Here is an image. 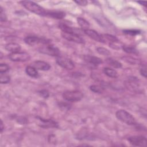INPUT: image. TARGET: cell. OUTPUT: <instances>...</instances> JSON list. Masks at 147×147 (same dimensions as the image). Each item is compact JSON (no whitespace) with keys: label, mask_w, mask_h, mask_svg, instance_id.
I'll list each match as a JSON object with an SVG mask.
<instances>
[{"label":"cell","mask_w":147,"mask_h":147,"mask_svg":"<svg viewBox=\"0 0 147 147\" xmlns=\"http://www.w3.org/2000/svg\"><path fill=\"white\" fill-rule=\"evenodd\" d=\"M106 62L109 65L115 68H121L122 67V64L119 61L112 58H107L106 60Z\"/></svg>","instance_id":"ac0fdd59"},{"label":"cell","mask_w":147,"mask_h":147,"mask_svg":"<svg viewBox=\"0 0 147 147\" xmlns=\"http://www.w3.org/2000/svg\"><path fill=\"white\" fill-rule=\"evenodd\" d=\"M37 118L39 121L38 125L42 128L47 129L58 127V123L51 119H44L39 117H37Z\"/></svg>","instance_id":"30bf717a"},{"label":"cell","mask_w":147,"mask_h":147,"mask_svg":"<svg viewBox=\"0 0 147 147\" xmlns=\"http://www.w3.org/2000/svg\"><path fill=\"white\" fill-rule=\"evenodd\" d=\"M48 141L49 142H55V136L53 134L49 135L48 137Z\"/></svg>","instance_id":"d6a6232c"},{"label":"cell","mask_w":147,"mask_h":147,"mask_svg":"<svg viewBox=\"0 0 147 147\" xmlns=\"http://www.w3.org/2000/svg\"><path fill=\"white\" fill-rule=\"evenodd\" d=\"M20 3L25 9L30 12L39 16L45 17L47 10H45L37 3L30 1H21Z\"/></svg>","instance_id":"6da1fadb"},{"label":"cell","mask_w":147,"mask_h":147,"mask_svg":"<svg viewBox=\"0 0 147 147\" xmlns=\"http://www.w3.org/2000/svg\"><path fill=\"white\" fill-rule=\"evenodd\" d=\"M62 96L63 98L68 102H75L82 100L83 97V94L79 91L71 90L64 92Z\"/></svg>","instance_id":"3957f363"},{"label":"cell","mask_w":147,"mask_h":147,"mask_svg":"<svg viewBox=\"0 0 147 147\" xmlns=\"http://www.w3.org/2000/svg\"><path fill=\"white\" fill-rule=\"evenodd\" d=\"M122 59L126 63L130 64L131 65H137L140 64L141 61L135 57H131V56H125L122 57Z\"/></svg>","instance_id":"ffe728a7"},{"label":"cell","mask_w":147,"mask_h":147,"mask_svg":"<svg viewBox=\"0 0 147 147\" xmlns=\"http://www.w3.org/2000/svg\"><path fill=\"white\" fill-rule=\"evenodd\" d=\"M62 37L65 40L75 42L78 44L84 43V39L76 32H61Z\"/></svg>","instance_id":"52a82bcc"},{"label":"cell","mask_w":147,"mask_h":147,"mask_svg":"<svg viewBox=\"0 0 147 147\" xmlns=\"http://www.w3.org/2000/svg\"><path fill=\"white\" fill-rule=\"evenodd\" d=\"M10 80V77L5 74H1L0 75V82L1 84H6L9 83Z\"/></svg>","instance_id":"603a6c76"},{"label":"cell","mask_w":147,"mask_h":147,"mask_svg":"<svg viewBox=\"0 0 147 147\" xmlns=\"http://www.w3.org/2000/svg\"><path fill=\"white\" fill-rule=\"evenodd\" d=\"M10 69L9 66L6 64L1 63L0 64V74H5Z\"/></svg>","instance_id":"83f0119b"},{"label":"cell","mask_w":147,"mask_h":147,"mask_svg":"<svg viewBox=\"0 0 147 147\" xmlns=\"http://www.w3.org/2000/svg\"><path fill=\"white\" fill-rule=\"evenodd\" d=\"M90 89L91 91H92L95 93H98V94H101L104 91L103 87H102V86H100L99 85H95V84L90 86Z\"/></svg>","instance_id":"7402d4cb"},{"label":"cell","mask_w":147,"mask_h":147,"mask_svg":"<svg viewBox=\"0 0 147 147\" xmlns=\"http://www.w3.org/2000/svg\"><path fill=\"white\" fill-rule=\"evenodd\" d=\"M38 50L40 52L51 56L58 57L60 54L59 49L51 43L42 45V46Z\"/></svg>","instance_id":"277c9868"},{"label":"cell","mask_w":147,"mask_h":147,"mask_svg":"<svg viewBox=\"0 0 147 147\" xmlns=\"http://www.w3.org/2000/svg\"><path fill=\"white\" fill-rule=\"evenodd\" d=\"M84 60L94 66H96L100 64H102L103 63L102 60L96 56H90V55H84L83 57Z\"/></svg>","instance_id":"7c38bea8"},{"label":"cell","mask_w":147,"mask_h":147,"mask_svg":"<svg viewBox=\"0 0 147 147\" xmlns=\"http://www.w3.org/2000/svg\"><path fill=\"white\" fill-rule=\"evenodd\" d=\"M129 143L135 146L145 147L146 146V138L144 136H134L127 138Z\"/></svg>","instance_id":"ba28073f"},{"label":"cell","mask_w":147,"mask_h":147,"mask_svg":"<svg viewBox=\"0 0 147 147\" xmlns=\"http://www.w3.org/2000/svg\"><path fill=\"white\" fill-rule=\"evenodd\" d=\"M75 2L77 3L80 6H86L87 5L88 2L86 0H78V1H75Z\"/></svg>","instance_id":"1f68e13d"},{"label":"cell","mask_w":147,"mask_h":147,"mask_svg":"<svg viewBox=\"0 0 147 147\" xmlns=\"http://www.w3.org/2000/svg\"><path fill=\"white\" fill-rule=\"evenodd\" d=\"M103 72L106 75H107V76H109L110 78H115L118 76L117 72L115 69H114L111 68L105 67V68H103Z\"/></svg>","instance_id":"e0dca14e"},{"label":"cell","mask_w":147,"mask_h":147,"mask_svg":"<svg viewBox=\"0 0 147 147\" xmlns=\"http://www.w3.org/2000/svg\"><path fill=\"white\" fill-rule=\"evenodd\" d=\"M96 51L99 54L103 56H109L111 54L110 52L107 49L103 47H98L96 48Z\"/></svg>","instance_id":"d4e9b609"},{"label":"cell","mask_w":147,"mask_h":147,"mask_svg":"<svg viewBox=\"0 0 147 147\" xmlns=\"http://www.w3.org/2000/svg\"><path fill=\"white\" fill-rule=\"evenodd\" d=\"M65 13L61 11H53V10H47L45 17H51L54 19L60 20L65 17Z\"/></svg>","instance_id":"5bb4252c"},{"label":"cell","mask_w":147,"mask_h":147,"mask_svg":"<svg viewBox=\"0 0 147 147\" xmlns=\"http://www.w3.org/2000/svg\"><path fill=\"white\" fill-rule=\"evenodd\" d=\"M123 32L125 34L127 35H130V36H135L140 33V31L139 30H136V29H126V30H123Z\"/></svg>","instance_id":"484cf974"},{"label":"cell","mask_w":147,"mask_h":147,"mask_svg":"<svg viewBox=\"0 0 147 147\" xmlns=\"http://www.w3.org/2000/svg\"><path fill=\"white\" fill-rule=\"evenodd\" d=\"M102 37H103L104 40H105V38H106L107 40H109L110 41V42L119 41V40H118V39L117 38V37H115V36H114L113 35L110 34H104L102 35Z\"/></svg>","instance_id":"cb8c5ba5"},{"label":"cell","mask_w":147,"mask_h":147,"mask_svg":"<svg viewBox=\"0 0 147 147\" xmlns=\"http://www.w3.org/2000/svg\"><path fill=\"white\" fill-rule=\"evenodd\" d=\"M8 57L9 59L13 61L16 62H25L29 60L30 56L29 53L25 52H16L13 53H10Z\"/></svg>","instance_id":"8992f818"},{"label":"cell","mask_w":147,"mask_h":147,"mask_svg":"<svg viewBox=\"0 0 147 147\" xmlns=\"http://www.w3.org/2000/svg\"><path fill=\"white\" fill-rule=\"evenodd\" d=\"M7 20V17L5 14V10L2 6L0 7V20L1 22L5 21Z\"/></svg>","instance_id":"f546056e"},{"label":"cell","mask_w":147,"mask_h":147,"mask_svg":"<svg viewBox=\"0 0 147 147\" xmlns=\"http://www.w3.org/2000/svg\"><path fill=\"white\" fill-rule=\"evenodd\" d=\"M32 66L38 70L41 71H48L51 69V65L49 63L42 61V60H37L34 61L32 63Z\"/></svg>","instance_id":"4fadbf2b"},{"label":"cell","mask_w":147,"mask_h":147,"mask_svg":"<svg viewBox=\"0 0 147 147\" xmlns=\"http://www.w3.org/2000/svg\"><path fill=\"white\" fill-rule=\"evenodd\" d=\"M115 116L118 120L129 125H134L136 123V121L134 117L127 111L120 109L117 111Z\"/></svg>","instance_id":"7a4b0ae2"},{"label":"cell","mask_w":147,"mask_h":147,"mask_svg":"<svg viewBox=\"0 0 147 147\" xmlns=\"http://www.w3.org/2000/svg\"><path fill=\"white\" fill-rule=\"evenodd\" d=\"M38 93L39 94V95L42 96V98L46 99L48 98L49 96V92L47 90H41L38 91Z\"/></svg>","instance_id":"f1b7e54d"},{"label":"cell","mask_w":147,"mask_h":147,"mask_svg":"<svg viewBox=\"0 0 147 147\" xmlns=\"http://www.w3.org/2000/svg\"><path fill=\"white\" fill-rule=\"evenodd\" d=\"M77 22L79 25L81 27L82 30L89 29L90 27V23L82 17H78L77 18Z\"/></svg>","instance_id":"d6986e66"},{"label":"cell","mask_w":147,"mask_h":147,"mask_svg":"<svg viewBox=\"0 0 147 147\" xmlns=\"http://www.w3.org/2000/svg\"><path fill=\"white\" fill-rule=\"evenodd\" d=\"M109 47L114 49H122V45L119 42V41H116V42H110Z\"/></svg>","instance_id":"4316f807"},{"label":"cell","mask_w":147,"mask_h":147,"mask_svg":"<svg viewBox=\"0 0 147 147\" xmlns=\"http://www.w3.org/2000/svg\"><path fill=\"white\" fill-rule=\"evenodd\" d=\"M83 31L84 34H86V35L89 36L91 38L93 39L94 40H95L96 41L103 42V43L105 42L104 41H105L102 37V35L100 34L96 31H95L93 29H87L83 30Z\"/></svg>","instance_id":"8fae6325"},{"label":"cell","mask_w":147,"mask_h":147,"mask_svg":"<svg viewBox=\"0 0 147 147\" xmlns=\"http://www.w3.org/2000/svg\"><path fill=\"white\" fill-rule=\"evenodd\" d=\"M140 72L142 76H144V78L146 77V67L145 65H142V67L140 68Z\"/></svg>","instance_id":"4dcf8cb0"},{"label":"cell","mask_w":147,"mask_h":147,"mask_svg":"<svg viewBox=\"0 0 147 147\" xmlns=\"http://www.w3.org/2000/svg\"><path fill=\"white\" fill-rule=\"evenodd\" d=\"M24 42L31 46H33L37 44H41L42 45L51 43L50 41L44 37H40L36 36H28L25 37Z\"/></svg>","instance_id":"5b68a950"},{"label":"cell","mask_w":147,"mask_h":147,"mask_svg":"<svg viewBox=\"0 0 147 147\" xmlns=\"http://www.w3.org/2000/svg\"><path fill=\"white\" fill-rule=\"evenodd\" d=\"M137 2L138 3H140V4L141 5L146 6V1H137Z\"/></svg>","instance_id":"e575fe53"},{"label":"cell","mask_w":147,"mask_h":147,"mask_svg":"<svg viewBox=\"0 0 147 147\" xmlns=\"http://www.w3.org/2000/svg\"><path fill=\"white\" fill-rule=\"evenodd\" d=\"M56 61L59 65L66 69L71 70L75 67L74 62L71 59L65 57L59 56L57 57Z\"/></svg>","instance_id":"9c48e42d"},{"label":"cell","mask_w":147,"mask_h":147,"mask_svg":"<svg viewBox=\"0 0 147 147\" xmlns=\"http://www.w3.org/2000/svg\"><path fill=\"white\" fill-rule=\"evenodd\" d=\"M122 49H123V51L124 52H126L127 53H130V54H137L138 53V51L133 46L122 45Z\"/></svg>","instance_id":"44dd1931"},{"label":"cell","mask_w":147,"mask_h":147,"mask_svg":"<svg viewBox=\"0 0 147 147\" xmlns=\"http://www.w3.org/2000/svg\"><path fill=\"white\" fill-rule=\"evenodd\" d=\"M5 48L6 51L13 53L20 51L21 49V45L16 42H10L6 44Z\"/></svg>","instance_id":"9a60e30c"},{"label":"cell","mask_w":147,"mask_h":147,"mask_svg":"<svg viewBox=\"0 0 147 147\" xmlns=\"http://www.w3.org/2000/svg\"><path fill=\"white\" fill-rule=\"evenodd\" d=\"M25 72L26 74L32 78H37L38 76V73L37 69L32 65H28L25 68Z\"/></svg>","instance_id":"2e32d148"},{"label":"cell","mask_w":147,"mask_h":147,"mask_svg":"<svg viewBox=\"0 0 147 147\" xmlns=\"http://www.w3.org/2000/svg\"><path fill=\"white\" fill-rule=\"evenodd\" d=\"M5 129V126L3 125V123L2 119H1V123H0V130H1V133H2L3 130Z\"/></svg>","instance_id":"836d02e7"}]
</instances>
